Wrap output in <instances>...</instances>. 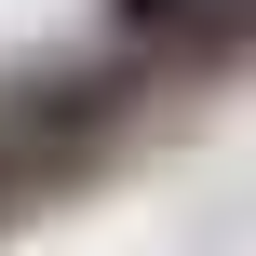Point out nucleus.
<instances>
[{"label":"nucleus","mask_w":256,"mask_h":256,"mask_svg":"<svg viewBox=\"0 0 256 256\" xmlns=\"http://www.w3.org/2000/svg\"><path fill=\"white\" fill-rule=\"evenodd\" d=\"M108 27H122V40H189L202 0H108Z\"/></svg>","instance_id":"1"}]
</instances>
